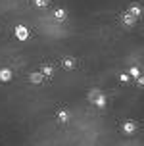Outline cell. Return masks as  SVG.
I'll use <instances>...</instances> for the list:
<instances>
[{"label":"cell","instance_id":"cell-9","mask_svg":"<svg viewBox=\"0 0 144 146\" xmlns=\"http://www.w3.org/2000/svg\"><path fill=\"white\" fill-rule=\"evenodd\" d=\"M127 75H129V77H133V79H140V69H138L137 66H133L129 69V73H127Z\"/></svg>","mask_w":144,"mask_h":146},{"label":"cell","instance_id":"cell-13","mask_svg":"<svg viewBox=\"0 0 144 146\" xmlns=\"http://www.w3.org/2000/svg\"><path fill=\"white\" fill-rule=\"evenodd\" d=\"M58 117H60V121H62V123H65V121H67V119H69V113H67V111H65V110H62V111H60V113H58Z\"/></svg>","mask_w":144,"mask_h":146},{"label":"cell","instance_id":"cell-1","mask_svg":"<svg viewBox=\"0 0 144 146\" xmlns=\"http://www.w3.org/2000/svg\"><path fill=\"white\" fill-rule=\"evenodd\" d=\"M88 100H90V102H94L98 108H104V106H106V96L102 94V92H98V90H90Z\"/></svg>","mask_w":144,"mask_h":146},{"label":"cell","instance_id":"cell-12","mask_svg":"<svg viewBox=\"0 0 144 146\" xmlns=\"http://www.w3.org/2000/svg\"><path fill=\"white\" fill-rule=\"evenodd\" d=\"M123 131L125 133H133L135 131V123H133V121H127V123L123 125Z\"/></svg>","mask_w":144,"mask_h":146},{"label":"cell","instance_id":"cell-5","mask_svg":"<svg viewBox=\"0 0 144 146\" xmlns=\"http://www.w3.org/2000/svg\"><path fill=\"white\" fill-rule=\"evenodd\" d=\"M65 17H67V12H65L64 8H58L56 12H54V19L56 21H64Z\"/></svg>","mask_w":144,"mask_h":146},{"label":"cell","instance_id":"cell-7","mask_svg":"<svg viewBox=\"0 0 144 146\" xmlns=\"http://www.w3.org/2000/svg\"><path fill=\"white\" fill-rule=\"evenodd\" d=\"M62 66H64L65 69H73V67L77 66V60H73V58H64V60H62Z\"/></svg>","mask_w":144,"mask_h":146},{"label":"cell","instance_id":"cell-4","mask_svg":"<svg viewBox=\"0 0 144 146\" xmlns=\"http://www.w3.org/2000/svg\"><path fill=\"white\" fill-rule=\"evenodd\" d=\"M121 21H123V25H127V27H135L137 19H135V17H133L131 14H127V12H125V14L121 15Z\"/></svg>","mask_w":144,"mask_h":146},{"label":"cell","instance_id":"cell-10","mask_svg":"<svg viewBox=\"0 0 144 146\" xmlns=\"http://www.w3.org/2000/svg\"><path fill=\"white\" fill-rule=\"evenodd\" d=\"M29 79H31V83H35V85H38V83H42V75H40V73H31V77H29Z\"/></svg>","mask_w":144,"mask_h":146},{"label":"cell","instance_id":"cell-14","mask_svg":"<svg viewBox=\"0 0 144 146\" xmlns=\"http://www.w3.org/2000/svg\"><path fill=\"white\" fill-rule=\"evenodd\" d=\"M119 79H121L123 83H127V81H129V75H127V73H121V75H119Z\"/></svg>","mask_w":144,"mask_h":146},{"label":"cell","instance_id":"cell-8","mask_svg":"<svg viewBox=\"0 0 144 146\" xmlns=\"http://www.w3.org/2000/svg\"><path fill=\"white\" fill-rule=\"evenodd\" d=\"M40 75H42V77H52V75H54V69H52V66H42V69H40Z\"/></svg>","mask_w":144,"mask_h":146},{"label":"cell","instance_id":"cell-6","mask_svg":"<svg viewBox=\"0 0 144 146\" xmlns=\"http://www.w3.org/2000/svg\"><path fill=\"white\" fill-rule=\"evenodd\" d=\"M10 79H12V69H8V67H4V69H0V81H4V83H8Z\"/></svg>","mask_w":144,"mask_h":146},{"label":"cell","instance_id":"cell-11","mask_svg":"<svg viewBox=\"0 0 144 146\" xmlns=\"http://www.w3.org/2000/svg\"><path fill=\"white\" fill-rule=\"evenodd\" d=\"M33 4H35L36 8H46L50 4V0H33Z\"/></svg>","mask_w":144,"mask_h":146},{"label":"cell","instance_id":"cell-3","mask_svg":"<svg viewBox=\"0 0 144 146\" xmlns=\"http://www.w3.org/2000/svg\"><path fill=\"white\" fill-rule=\"evenodd\" d=\"M127 14H131L135 19H138L140 15H142V8L138 6V4H131L129 6V10H127Z\"/></svg>","mask_w":144,"mask_h":146},{"label":"cell","instance_id":"cell-2","mask_svg":"<svg viewBox=\"0 0 144 146\" xmlns=\"http://www.w3.org/2000/svg\"><path fill=\"white\" fill-rule=\"evenodd\" d=\"M29 29L25 27V25H15V38L17 40H27L29 38Z\"/></svg>","mask_w":144,"mask_h":146}]
</instances>
